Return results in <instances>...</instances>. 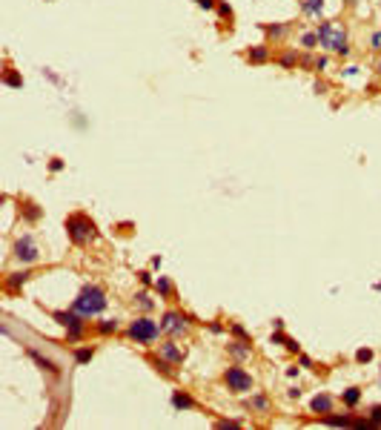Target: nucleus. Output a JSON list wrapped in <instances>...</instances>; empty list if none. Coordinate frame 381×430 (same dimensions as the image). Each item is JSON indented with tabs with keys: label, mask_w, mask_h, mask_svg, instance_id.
<instances>
[{
	"label": "nucleus",
	"mask_w": 381,
	"mask_h": 430,
	"mask_svg": "<svg viewBox=\"0 0 381 430\" xmlns=\"http://www.w3.org/2000/svg\"><path fill=\"white\" fill-rule=\"evenodd\" d=\"M315 35H318L321 49H327V52L338 55V58H350V52H353L350 49V35H347V29L336 26V20H321Z\"/></svg>",
	"instance_id": "1"
},
{
	"label": "nucleus",
	"mask_w": 381,
	"mask_h": 430,
	"mask_svg": "<svg viewBox=\"0 0 381 430\" xmlns=\"http://www.w3.org/2000/svg\"><path fill=\"white\" fill-rule=\"evenodd\" d=\"M106 304H109L106 290L98 287V284H86V287H80L78 299L72 301V310H78L80 316H86V318H95L106 310Z\"/></svg>",
	"instance_id": "2"
},
{
	"label": "nucleus",
	"mask_w": 381,
	"mask_h": 430,
	"mask_svg": "<svg viewBox=\"0 0 381 430\" xmlns=\"http://www.w3.org/2000/svg\"><path fill=\"white\" fill-rule=\"evenodd\" d=\"M66 235L75 247H86L89 241L98 238V227L86 212H72V215H66Z\"/></svg>",
	"instance_id": "3"
},
{
	"label": "nucleus",
	"mask_w": 381,
	"mask_h": 430,
	"mask_svg": "<svg viewBox=\"0 0 381 430\" xmlns=\"http://www.w3.org/2000/svg\"><path fill=\"white\" fill-rule=\"evenodd\" d=\"M160 324L155 321V318H149V316H138L132 321V324L126 327V336L132 339L135 344H141V347H149V344H155L160 339Z\"/></svg>",
	"instance_id": "4"
},
{
	"label": "nucleus",
	"mask_w": 381,
	"mask_h": 430,
	"mask_svg": "<svg viewBox=\"0 0 381 430\" xmlns=\"http://www.w3.org/2000/svg\"><path fill=\"white\" fill-rule=\"evenodd\" d=\"M52 318L58 321L61 327H66V342L75 344L83 339V333H86V316H80L78 310H55Z\"/></svg>",
	"instance_id": "5"
},
{
	"label": "nucleus",
	"mask_w": 381,
	"mask_h": 430,
	"mask_svg": "<svg viewBox=\"0 0 381 430\" xmlns=\"http://www.w3.org/2000/svg\"><path fill=\"white\" fill-rule=\"evenodd\" d=\"M224 387H227L232 396H244V393L252 390V376H249L241 364H230V367L224 370Z\"/></svg>",
	"instance_id": "6"
},
{
	"label": "nucleus",
	"mask_w": 381,
	"mask_h": 430,
	"mask_svg": "<svg viewBox=\"0 0 381 430\" xmlns=\"http://www.w3.org/2000/svg\"><path fill=\"white\" fill-rule=\"evenodd\" d=\"M12 255H15V261L23 264V267H32V264L40 261V250H37V244H35V235H32V232H23V235L15 241V247H12Z\"/></svg>",
	"instance_id": "7"
},
{
	"label": "nucleus",
	"mask_w": 381,
	"mask_h": 430,
	"mask_svg": "<svg viewBox=\"0 0 381 430\" xmlns=\"http://www.w3.org/2000/svg\"><path fill=\"white\" fill-rule=\"evenodd\" d=\"M189 316H186L184 310H167L164 316H160V330L169 336V339H178V336H186L189 330Z\"/></svg>",
	"instance_id": "8"
},
{
	"label": "nucleus",
	"mask_w": 381,
	"mask_h": 430,
	"mask_svg": "<svg viewBox=\"0 0 381 430\" xmlns=\"http://www.w3.org/2000/svg\"><path fill=\"white\" fill-rule=\"evenodd\" d=\"M26 356L35 361V364L43 370V373H49V376H61V364H58L55 359H49L46 353H40L37 347H26Z\"/></svg>",
	"instance_id": "9"
},
{
	"label": "nucleus",
	"mask_w": 381,
	"mask_h": 430,
	"mask_svg": "<svg viewBox=\"0 0 381 430\" xmlns=\"http://www.w3.org/2000/svg\"><path fill=\"white\" fill-rule=\"evenodd\" d=\"M158 353L169 361V364H175V367H181V364H184V359H186L184 347H181V344H178L175 339H167V342H164V344L158 347Z\"/></svg>",
	"instance_id": "10"
},
{
	"label": "nucleus",
	"mask_w": 381,
	"mask_h": 430,
	"mask_svg": "<svg viewBox=\"0 0 381 430\" xmlns=\"http://www.w3.org/2000/svg\"><path fill=\"white\" fill-rule=\"evenodd\" d=\"M32 278V270L29 267H23V270H18V272H6V278H3V287L9 293H20L23 290V284Z\"/></svg>",
	"instance_id": "11"
},
{
	"label": "nucleus",
	"mask_w": 381,
	"mask_h": 430,
	"mask_svg": "<svg viewBox=\"0 0 381 430\" xmlns=\"http://www.w3.org/2000/svg\"><path fill=\"white\" fill-rule=\"evenodd\" d=\"M20 215H23V221L26 224H37V221L43 218V210H40V204H35V201H20Z\"/></svg>",
	"instance_id": "12"
},
{
	"label": "nucleus",
	"mask_w": 381,
	"mask_h": 430,
	"mask_svg": "<svg viewBox=\"0 0 381 430\" xmlns=\"http://www.w3.org/2000/svg\"><path fill=\"white\" fill-rule=\"evenodd\" d=\"M247 61L252 63V66H261V63L269 61V43H255L247 49Z\"/></svg>",
	"instance_id": "13"
},
{
	"label": "nucleus",
	"mask_w": 381,
	"mask_h": 430,
	"mask_svg": "<svg viewBox=\"0 0 381 430\" xmlns=\"http://www.w3.org/2000/svg\"><path fill=\"white\" fill-rule=\"evenodd\" d=\"M172 407H175L178 413L184 410H195V399L186 393V390H172Z\"/></svg>",
	"instance_id": "14"
},
{
	"label": "nucleus",
	"mask_w": 381,
	"mask_h": 430,
	"mask_svg": "<svg viewBox=\"0 0 381 430\" xmlns=\"http://www.w3.org/2000/svg\"><path fill=\"white\" fill-rule=\"evenodd\" d=\"M310 410H312V413H318V416H327V413H333V396H327V393L312 396Z\"/></svg>",
	"instance_id": "15"
},
{
	"label": "nucleus",
	"mask_w": 381,
	"mask_h": 430,
	"mask_svg": "<svg viewBox=\"0 0 381 430\" xmlns=\"http://www.w3.org/2000/svg\"><path fill=\"white\" fill-rule=\"evenodd\" d=\"M227 353H230L232 359H238V361H244V359H249V356H252V344L249 342H230L227 344Z\"/></svg>",
	"instance_id": "16"
},
{
	"label": "nucleus",
	"mask_w": 381,
	"mask_h": 430,
	"mask_svg": "<svg viewBox=\"0 0 381 430\" xmlns=\"http://www.w3.org/2000/svg\"><path fill=\"white\" fill-rule=\"evenodd\" d=\"M269 342H273V344H281V347H287V350H290V353H295V356L301 353V344L295 342L293 336H287V333H284V330H275V333H273V339H269Z\"/></svg>",
	"instance_id": "17"
},
{
	"label": "nucleus",
	"mask_w": 381,
	"mask_h": 430,
	"mask_svg": "<svg viewBox=\"0 0 381 430\" xmlns=\"http://www.w3.org/2000/svg\"><path fill=\"white\" fill-rule=\"evenodd\" d=\"M149 364L155 367V373H160L164 378H175V370H172L175 364H169V361L164 359L160 353H158V356H149Z\"/></svg>",
	"instance_id": "18"
},
{
	"label": "nucleus",
	"mask_w": 381,
	"mask_h": 430,
	"mask_svg": "<svg viewBox=\"0 0 381 430\" xmlns=\"http://www.w3.org/2000/svg\"><path fill=\"white\" fill-rule=\"evenodd\" d=\"M261 32L273 40H284L287 32H290V23H261Z\"/></svg>",
	"instance_id": "19"
},
{
	"label": "nucleus",
	"mask_w": 381,
	"mask_h": 430,
	"mask_svg": "<svg viewBox=\"0 0 381 430\" xmlns=\"http://www.w3.org/2000/svg\"><path fill=\"white\" fill-rule=\"evenodd\" d=\"M118 330H121V321H118V318H100V321H95V333L103 336V339H106V336H115Z\"/></svg>",
	"instance_id": "20"
},
{
	"label": "nucleus",
	"mask_w": 381,
	"mask_h": 430,
	"mask_svg": "<svg viewBox=\"0 0 381 430\" xmlns=\"http://www.w3.org/2000/svg\"><path fill=\"white\" fill-rule=\"evenodd\" d=\"M298 61H301V55H298V49H290V52H281L278 58H275V63H278L281 69H298Z\"/></svg>",
	"instance_id": "21"
},
{
	"label": "nucleus",
	"mask_w": 381,
	"mask_h": 430,
	"mask_svg": "<svg viewBox=\"0 0 381 430\" xmlns=\"http://www.w3.org/2000/svg\"><path fill=\"white\" fill-rule=\"evenodd\" d=\"M152 287H155V293H158L160 299H172V296H175V287H172V281L167 278V275H158V278H155V284H152Z\"/></svg>",
	"instance_id": "22"
},
{
	"label": "nucleus",
	"mask_w": 381,
	"mask_h": 430,
	"mask_svg": "<svg viewBox=\"0 0 381 430\" xmlns=\"http://www.w3.org/2000/svg\"><path fill=\"white\" fill-rule=\"evenodd\" d=\"M298 6L307 18H321V12H324V0H298Z\"/></svg>",
	"instance_id": "23"
},
{
	"label": "nucleus",
	"mask_w": 381,
	"mask_h": 430,
	"mask_svg": "<svg viewBox=\"0 0 381 430\" xmlns=\"http://www.w3.org/2000/svg\"><path fill=\"white\" fill-rule=\"evenodd\" d=\"M3 86H9V89H23V75H20L18 69L6 66V69H3Z\"/></svg>",
	"instance_id": "24"
},
{
	"label": "nucleus",
	"mask_w": 381,
	"mask_h": 430,
	"mask_svg": "<svg viewBox=\"0 0 381 430\" xmlns=\"http://www.w3.org/2000/svg\"><path fill=\"white\" fill-rule=\"evenodd\" d=\"M324 424H333V427H353V416H341V413H327V416H321Z\"/></svg>",
	"instance_id": "25"
},
{
	"label": "nucleus",
	"mask_w": 381,
	"mask_h": 430,
	"mask_svg": "<svg viewBox=\"0 0 381 430\" xmlns=\"http://www.w3.org/2000/svg\"><path fill=\"white\" fill-rule=\"evenodd\" d=\"M249 407H252V410H258V413H269V410H273V402H269V396L255 393L252 399H249Z\"/></svg>",
	"instance_id": "26"
},
{
	"label": "nucleus",
	"mask_w": 381,
	"mask_h": 430,
	"mask_svg": "<svg viewBox=\"0 0 381 430\" xmlns=\"http://www.w3.org/2000/svg\"><path fill=\"white\" fill-rule=\"evenodd\" d=\"M92 356H95V347H92V344H83V347H78V350H75V364H80V367H83V364H89V361H92Z\"/></svg>",
	"instance_id": "27"
},
{
	"label": "nucleus",
	"mask_w": 381,
	"mask_h": 430,
	"mask_svg": "<svg viewBox=\"0 0 381 430\" xmlns=\"http://www.w3.org/2000/svg\"><path fill=\"white\" fill-rule=\"evenodd\" d=\"M341 402H344L347 407H355V404L361 402V390H358V387H347L344 393H341Z\"/></svg>",
	"instance_id": "28"
},
{
	"label": "nucleus",
	"mask_w": 381,
	"mask_h": 430,
	"mask_svg": "<svg viewBox=\"0 0 381 430\" xmlns=\"http://www.w3.org/2000/svg\"><path fill=\"white\" fill-rule=\"evenodd\" d=\"M132 301H135V307H141L143 313H152V310H155V301H152L149 293H138Z\"/></svg>",
	"instance_id": "29"
},
{
	"label": "nucleus",
	"mask_w": 381,
	"mask_h": 430,
	"mask_svg": "<svg viewBox=\"0 0 381 430\" xmlns=\"http://www.w3.org/2000/svg\"><path fill=\"white\" fill-rule=\"evenodd\" d=\"M301 46L307 49V52H312V49L318 46V35H315V32H304V37H301Z\"/></svg>",
	"instance_id": "30"
},
{
	"label": "nucleus",
	"mask_w": 381,
	"mask_h": 430,
	"mask_svg": "<svg viewBox=\"0 0 381 430\" xmlns=\"http://www.w3.org/2000/svg\"><path fill=\"white\" fill-rule=\"evenodd\" d=\"M215 12H218V18H221V20H232V6L227 3V0H218Z\"/></svg>",
	"instance_id": "31"
},
{
	"label": "nucleus",
	"mask_w": 381,
	"mask_h": 430,
	"mask_svg": "<svg viewBox=\"0 0 381 430\" xmlns=\"http://www.w3.org/2000/svg\"><path fill=\"white\" fill-rule=\"evenodd\" d=\"M230 333L235 336V339H241V342H249V333L244 330V324H238V321H230Z\"/></svg>",
	"instance_id": "32"
},
{
	"label": "nucleus",
	"mask_w": 381,
	"mask_h": 430,
	"mask_svg": "<svg viewBox=\"0 0 381 430\" xmlns=\"http://www.w3.org/2000/svg\"><path fill=\"white\" fill-rule=\"evenodd\" d=\"M355 361H358V364H370V361H372V350H370V347L355 350Z\"/></svg>",
	"instance_id": "33"
},
{
	"label": "nucleus",
	"mask_w": 381,
	"mask_h": 430,
	"mask_svg": "<svg viewBox=\"0 0 381 430\" xmlns=\"http://www.w3.org/2000/svg\"><path fill=\"white\" fill-rule=\"evenodd\" d=\"M298 66H304V69L315 72V58H312V55H301V61H298Z\"/></svg>",
	"instance_id": "34"
},
{
	"label": "nucleus",
	"mask_w": 381,
	"mask_h": 430,
	"mask_svg": "<svg viewBox=\"0 0 381 430\" xmlns=\"http://www.w3.org/2000/svg\"><path fill=\"white\" fill-rule=\"evenodd\" d=\"M370 49H372V52H381V29L370 35Z\"/></svg>",
	"instance_id": "35"
},
{
	"label": "nucleus",
	"mask_w": 381,
	"mask_h": 430,
	"mask_svg": "<svg viewBox=\"0 0 381 430\" xmlns=\"http://www.w3.org/2000/svg\"><path fill=\"white\" fill-rule=\"evenodd\" d=\"M327 66H330V58L327 55H318L315 58V72H327Z\"/></svg>",
	"instance_id": "36"
},
{
	"label": "nucleus",
	"mask_w": 381,
	"mask_h": 430,
	"mask_svg": "<svg viewBox=\"0 0 381 430\" xmlns=\"http://www.w3.org/2000/svg\"><path fill=\"white\" fill-rule=\"evenodd\" d=\"M218 430H230V427H241V421H235V419H221L218 424H215Z\"/></svg>",
	"instance_id": "37"
},
{
	"label": "nucleus",
	"mask_w": 381,
	"mask_h": 430,
	"mask_svg": "<svg viewBox=\"0 0 381 430\" xmlns=\"http://www.w3.org/2000/svg\"><path fill=\"white\" fill-rule=\"evenodd\" d=\"M370 421L375 424V427H381V404H375V407L370 410Z\"/></svg>",
	"instance_id": "38"
},
{
	"label": "nucleus",
	"mask_w": 381,
	"mask_h": 430,
	"mask_svg": "<svg viewBox=\"0 0 381 430\" xmlns=\"http://www.w3.org/2000/svg\"><path fill=\"white\" fill-rule=\"evenodd\" d=\"M298 364H301V367H307V370H318L315 364H312L310 356H304V353H298Z\"/></svg>",
	"instance_id": "39"
},
{
	"label": "nucleus",
	"mask_w": 381,
	"mask_h": 430,
	"mask_svg": "<svg viewBox=\"0 0 381 430\" xmlns=\"http://www.w3.org/2000/svg\"><path fill=\"white\" fill-rule=\"evenodd\" d=\"M138 278H141V284H146V287H149V284H155V278H152L149 270H141V272H138Z\"/></svg>",
	"instance_id": "40"
},
{
	"label": "nucleus",
	"mask_w": 381,
	"mask_h": 430,
	"mask_svg": "<svg viewBox=\"0 0 381 430\" xmlns=\"http://www.w3.org/2000/svg\"><path fill=\"white\" fill-rule=\"evenodd\" d=\"M198 6H201L204 12H212L215 6H218V0H198Z\"/></svg>",
	"instance_id": "41"
},
{
	"label": "nucleus",
	"mask_w": 381,
	"mask_h": 430,
	"mask_svg": "<svg viewBox=\"0 0 381 430\" xmlns=\"http://www.w3.org/2000/svg\"><path fill=\"white\" fill-rule=\"evenodd\" d=\"M63 167H66V164H63V158H52V161H49V169H52V172H61Z\"/></svg>",
	"instance_id": "42"
},
{
	"label": "nucleus",
	"mask_w": 381,
	"mask_h": 430,
	"mask_svg": "<svg viewBox=\"0 0 381 430\" xmlns=\"http://www.w3.org/2000/svg\"><path fill=\"white\" fill-rule=\"evenodd\" d=\"M287 396H290V399H301V396H304L301 385H295V387H290V390H287Z\"/></svg>",
	"instance_id": "43"
},
{
	"label": "nucleus",
	"mask_w": 381,
	"mask_h": 430,
	"mask_svg": "<svg viewBox=\"0 0 381 430\" xmlns=\"http://www.w3.org/2000/svg\"><path fill=\"white\" fill-rule=\"evenodd\" d=\"M209 333H212V336H221V333H224V324H221V321H209Z\"/></svg>",
	"instance_id": "44"
},
{
	"label": "nucleus",
	"mask_w": 381,
	"mask_h": 430,
	"mask_svg": "<svg viewBox=\"0 0 381 430\" xmlns=\"http://www.w3.org/2000/svg\"><path fill=\"white\" fill-rule=\"evenodd\" d=\"M358 72H361V66H347V69L341 72V78H344V75H347V78H355Z\"/></svg>",
	"instance_id": "45"
},
{
	"label": "nucleus",
	"mask_w": 381,
	"mask_h": 430,
	"mask_svg": "<svg viewBox=\"0 0 381 430\" xmlns=\"http://www.w3.org/2000/svg\"><path fill=\"white\" fill-rule=\"evenodd\" d=\"M43 75H46V78H49V80H52V83H58V86H61V83H63V80L58 78V75H55L52 69H43Z\"/></svg>",
	"instance_id": "46"
},
{
	"label": "nucleus",
	"mask_w": 381,
	"mask_h": 430,
	"mask_svg": "<svg viewBox=\"0 0 381 430\" xmlns=\"http://www.w3.org/2000/svg\"><path fill=\"white\" fill-rule=\"evenodd\" d=\"M341 3H344V6H355V3H358V0H341Z\"/></svg>",
	"instance_id": "47"
},
{
	"label": "nucleus",
	"mask_w": 381,
	"mask_h": 430,
	"mask_svg": "<svg viewBox=\"0 0 381 430\" xmlns=\"http://www.w3.org/2000/svg\"><path fill=\"white\" fill-rule=\"evenodd\" d=\"M375 69H378V75H381V52H378V63H375Z\"/></svg>",
	"instance_id": "48"
},
{
	"label": "nucleus",
	"mask_w": 381,
	"mask_h": 430,
	"mask_svg": "<svg viewBox=\"0 0 381 430\" xmlns=\"http://www.w3.org/2000/svg\"><path fill=\"white\" fill-rule=\"evenodd\" d=\"M195 3H198V0H195Z\"/></svg>",
	"instance_id": "49"
}]
</instances>
